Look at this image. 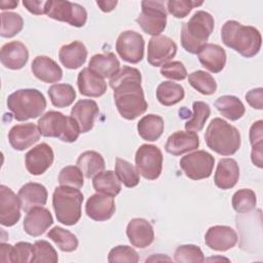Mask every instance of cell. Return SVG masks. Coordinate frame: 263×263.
I'll return each instance as SVG.
<instances>
[{"mask_svg":"<svg viewBox=\"0 0 263 263\" xmlns=\"http://www.w3.org/2000/svg\"><path fill=\"white\" fill-rule=\"evenodd\" d=\"M141 82V72L128 66L120 68L109 80L115 106L124 119L134 120L144 114L148 108Z\"/></svg>","mask_w":263,"mask_h":263,"instance_id":"6da1fadb","label":"cell"},{"mask_svg":"<svg viewBox=\"0 0 263 263\" xmlns=\"http://www.w3.org/2000/svg\"><path fill=\"white\" fill-rule=\"evenodd\" d=\"M223 43L245 58H253L261 49L262 37L258 29L243 26L236 21H227L221 29Z\"/></svg>","mask_w":263,"mask_h":263,"instance_id":"7a4b0ae2","label":"cell"},{"mask_svg":"<svg viewBox=\"0 0 263 263\" xmlns=\"http://www.w3.org/2000/svg\"><path fill=\"white\" fill-rule=\"evenodd\" d=\"M204 141L211 150L223 156L235 154L241 144L238 129L219 117L211 120L204 133Z\"/></svg>","mask_w":263,"mask_h":263,"instance_id":"3957f363","label":"cell"},{"mask_svg":"<svg viewBox=\"0 0 263 263\" xmlns=\"http://www.w3.org/2000/svg\"><path fill=\"white\" fill-rule=\"evenodd\" d=\"M215 26L214 17L204 10L196 11L181 29V44L192 54H197L199 49L206 44Z\"/></svg>","mask_w":263,"mask_h":263,"instance_id":"277c9868","label":"cell"},{"mask_svg":"<svg viewBox=\"0 0 263 263\" xmlns=\"http://www.w3.org/2000/svg\"><path fill=\"white\" fill-rule=\"evenodd\" d=\"M6 104L17 121L37 118L46 108L43 93L35 88H24L12 92L8 96Z\"/></svg>","mask_w":263,"mask_h":263,"instance_id":"5b68a950","label":"cell"},{"mask_svg":"<svg viewBox=\"0 0 263 263\" xmlns=\"http://www.w3.org/2000/svg\"><path fill=\"white\" fill-rule=\"evenodd\" d=\"M83 194L77 188L59 186L52 194V206L57 220L67 226L75 225L81 218Z\"/></svg>","mask_w":263,"mask_h":263,"instance_id":"8992f818","label":"cell"},{"mask_svg":"<svg viewBox=\"0 0 263 263\" xmlns=\"http://www.w3.org/2000/svg\"><path fill=\"white\" fill-rule=\"evenodd\" d=\"M41 136L58 138L63 142H75L80 133L78 124L71 116H66L58 111H48L37 122Z\"/></svg>","mask_w":263,"mask_h":263,"instance_id":"52a82bcc","label":"cell"},{"mask_svg":"<svg viewBox=\"0 0 263 263\" xmlns=\"http://www.w3.org/2000/svg\"><path fill=\"white\" fill-rule=\"evenodd\" d=\"M136 22L148 35L158 36L166 27V8L162 1H142Z\"/></svg>","mask_w":263,"mask_h":263,"instance_id":"ba28073f","label":"cell"},{"mask_svg":"<svg viewBox=\"0 0 263 263\" xmlns=\"http://www.w3.org/2000/svg\"><path fill=\"white\" fill-rule=\"evenodd\" d=\"M45 14L52 20L68 23L76 28L83 27L87 21V12L85 8L78 3L70 1H47Z\"/></svg>","mask_w":263,"mask_h":263,"instance_id":"9c48e42d","label":"cell"},{"mask_svg":"<svg viewBox=\"0 0 263 263\" xmlns=\"http://www.w3.org/2000/svg\"><path fill=\"white\" fill-rule=\"evenodd\" d=\"M136 167L147 180H156L162 172L163 156L161 150L150 144L141 145L135 156Z\"/></svg>","mask_w":263,"mask_h":263,"instance_id":"30bf717a","label":"cell"},{"mask_svg":"<svg viewBox=\"0 0 263 263\" xmlns=\"http://www.w3.org/2000/svg\"><path fill=\"white\" fill-rule=\"evenodd\" d=\"M214 164V156L204 150L189 153L180 160V167L186 177L196 181L209 178L213 173Z\"/></svg>","mask_w":263,"mask_h":263,"instance_id":"8fae6325","label":"cell"},{"mask_svg":"<svg viewBox=\"0 0 263 263\" xmlns=\"http://www.w3.org/2000/svg\"><path fill=\"white\" fill-rule=\"evenodd\" d=\"M144 38L143 36L132 30L123 31L119 34L115 48L119 57L130 64H138L144 58Z\"/></svg>","mask_w":263,"mask_h":263,"instance_id":"7c38bea8","label":"cell"},{"mask_svg":"<svg viewBox=\"0 0 263 263\" xmlns=\"http://www.w3.org/2000/svg\"><path fill=\"white\" fill-rule=\"evenodd\" d=\"M177 48V44L170 37L164 35L153 36L148 43L147 61L153 67L162 66L176 55Z\"/></svg>","mask_w":263,"mask_h":263,"instance_id":"4fadbf2b","label":"cell"},{"mask_svg":"<svg viewBox=\"0 0 263 263\" xmlns=\"http://www.w3.org/2000/svg\"><path fill=\"white\" fill-rule=\"evenodd\" d=\"M54 155L51 147L46 143H41L26 153L25 165L31 175L39 176L50 167Z\"/></svg>","mask_w":263,"mask_h":263,"instance_id":"5bb4252c","label":"cell"},{"mask_svg":"<svg viewBox=\"0 0 263 263\" xmlns=\"http://www.w3.org/2000/svg\"><path fill=\"white\" fill-rule=\"evenodd\" d=\"M21 200L9 187L0 185V223L10 227L16 224L21 218Z\"/></svg>","mask_w":263,"mask_h":263,"instance_id":"9a60e30c","label":"cell"},{"mask_svg":"<svg viewBox=\"0 0 263 263\" xmlns=\"http://www.w3.org/2000/svg\"><path fill=\"white\" fill-rule=\"evenodd\" d=\"M237 234L233 228L225 225H215L208 229L204 235L205 245L213 251L226 252L237 242Z\"/></svg>","mask_w":263,"mask_h":263,"instance_id":"2e32d148","label":"cell"},{"mask_svg":"<svg viewBox=\"0 0 263 263\" xmlns=\"http://www.w3.org/2000/svg\"><path fill=\"white\" fill-rule=\"evenodd\" d=\"M38 126L34 123H23L12 126L8 133V141L11 147L17 151H24L37 143L40 139Z\"/></svg>","mask_w":263,"mask_h":263,"instance_id":"e0dca14e","label":"cell"},{"mask_svg":"<svg viewBox=\"0 0 263 263\" xmlns=\"http://www.w3.org/2000/svg\"><path fill=\"white\" fill-rule=\"evenodd\" d=\"M126 235L133 247L145 249L154 240V229L146 219L134 218L126 226Z\"/></svg>","mask_w":263,"mask_h":263,"instance_id":"ac0fdd59","label":"cell"},{"mask_svg":"<svg viewBox=\"0 0 263 263\" xmlns=\"http://www.w3.org/2000/svg\"><path fill=\"white\" fill-rule=\"evenodd\" d=\"M116 206L112 196L96 193L89 196L85 204V213L93 221H107L115 213Z\"/></svg>","mask_w":263,"mask_h":263,"instance_id":"d6986e66","label":"cell"},{"mask_svg":"<svg viewBox=\"0 0 263 263\" xmlns=\"http://www.w3.org/2000/svg\"><path fill=\"white\" fill-rule=\"evenodd\" d=\"M99 112L98 104L93 100H80L72 107L70 116L78 124L80 133L84 134L93 127Z\"/></svg>","mask_w":263,"mask_h":263,"instance_id":"ffe728a7","label":"cell"},{"mask_svg":"<svg viewBox=\"0 0 263 263\" xmlns=\"http://www.w3.org/2000/svg\"><path fill=\"white\" fill-rule=\"evenodd\" d=\"M52 223L53 219L50 212L43 206H37L27 213L23 227L27 234L36 237L43 234Z\"/></svg>","mask_w":263,"mask_h":263,"instance_id":"44dd1931","label":"cell"},{"mask_svg":"<svg viewBox=\"0 0 263 263\" xmlns=\"http://www.w3.org/2000/svg\"><path fill=\"white\" fill-rule=\"evenodd\" d=\"M198 146L199 138L195 132L178 130L167 138L164 149L167 153L179 156L197 149Z\"/></svg>","mask_w":263,"mask_h":263,"instance_id":"7402d4cb","label":"cell"},{"mask_svg":"<svg viewBox=\"0 0 263 263\" xmlns=\"http://www.w3.org/2000/svg\"><path fill=\"white\" fill-rule=\"evenodd\" d=\"M29 51L27 46L21 41H10L1 47V64L10 70L22 69L28 62Z\"/></svg>","mask_w":263,"mask_h":263,"instance_id":"603a6c76","label":"cell"},{"mask_svg":"<svg viewBox=\"0 0 263 263\" xmlns=\"http://www.w3.org/2000/svg\"><path fill=\"white\" fill-rule=\"evenodd\" d=\"M77 86L82 96L89 98L102 97L107 90L105 79L92 72L88 67L83 68L78 73Z\"/></svg>","mask_w":263,"mask_h":263,"instance_id":"cb8c5ba5","label":"cell"},{"mask_svg":"<svg viewBox=\"0 0 263 263\" xmlns=\"http://www.w3.org/2000/svg\"><path fill=\"white\" fill-rule=\"evenodd\" d=\"M17 195L21 200L22 210L26 213L34 208L45 205L48 196L45 186L34 182L23 185L18 190Z\"/></svg>","mask_w":263,"mask_h":263,"instance_id":"d4e9b609","label":"cell"},{"mask_svg":"<svg viewBox=\"0 0 263 263\" xmlns=\"http://www.w3.org/2000/svg\"><path fill=\"white\" fill-rule=\"evenodd\" d=\"M239 179V167L233 158H222L217 164L214 176L215 185L223 190L233 188Z\"/></svg>","mask_w":263,"mask_h":263,"instance_id":"484cf974","label":"cell"},{"mask_svg":"<svg viewBox=\"0 0 263 263\" xmlns=\"http://www.w3.org/2000/svg\"><path fill=\"white\" fill-rule=\"evenodd\" d=\"M31 71L36 78L45 83L59 82L63 77L61 67L46 55L36 57L32 62Z\"/></svg>","mask_w":263,"mask_h":263,"instance_id":"4316f807","label":"cell"},{"mask_svg":"<svg viewBox=\"0 0 263 263\" xmlns=\"http://www.w3.org/2000/svg\"><path fill=\"white\" fill-rule=\"evenodd\" d=\"M197 58L202 67L212 73L221 72L226 65V52L218 44H204L197 52Z\"/></svg>","mask_w":263,"mask_h":263,"instance_id":"83f0119b","label":"cell"},{"mask_svg":"<svg viewBox=\"0 0 263 263\" xmlns=\"http://www.w3.org/2000/svg\"><path fill=\"white\" fill-rule=\"evenodd\" d=\"M87 58V49L80 41H73L63 45L59 50V59L67 69H78L84 65Z\"/></svg>","mask_w":263,"mask_h":263,"instance_id":"f1b7e54d","label":"cell"},{"mask_svg":"<svg viewBox=\"0 0 263 263\" xmlns=\"http://www.w3.org/2000/svg\"><path fill=\"white\" fill-rule=\"evenodd\" d=\"M88 68L100 77L110 79L120 69V63L113 52L97 53L90 58Z\"/></svg>","mask_w":263,"mask_h":263,"instance_id":"f546056e","label":"cell"},{"mask_svg":"<svg viewBox=\"0 0 263 263\" xmlns=\"http://www.w3.org/2000/svg\"><path fill=\"white\" fill-rule=\"evenodd\" d=\"M164 128V122L161 116L155 114L145 115L140 119L137 125L139 136L148 142H154L158 140Z\"/></svg>","mask_w":263,"mask_h":263,"instance_id":"4dcf8cb0","label":"cell"},{"mask_svg":"<svg viewBox=\"0 0 263 263\" xmlns=\"http://www.w3.org/2000/svg\"><path fill=\"white\" fill-rule=\"evenodd\" d=\"M92 187L97 193L115 197L121 191V182L113 171H103L92 178Z\"/></svg>","mask_w":263,"mask_h":263,"instance_id":"1f68e13d","label":"cell"},{"mask_svg":"<svg viewBox=\"0 0 263 263\" xmlns=\"http://www.w3.org/2000/svg\"><path fill=\"white\" fill-rule=\"evenodd\" d=\"M77 166L87 179H92L105 170V160L97 151H85L81 153L76 161Z\"/></svg>","mask_w":263,"mask_h":263,"instance_id":"d6a6232c","label":"cell"},{"mask_svg":"<svg viewBox=\"0 0 263 263\" xmlns=\"http://www.w3.org/2000/svg\"><path fill=\"white\" fill-rule=\"evenodd\" d=\"M215 107L216 109L224 116L225 118L231 120V121H236L239 118H241L246 112L245 105L242 102L235 96H222L219 97L215 101Z\"/></svg>","mask_w":263,"mask_h":263,"instance_id":"836d02e7","label":"cell"},{"mask_svg":"<svg viewBox=\"0 0 263 263\" xmlns=\"http://www.w3.org/2000/svg\"><path fill=\"white\" fill-rule=\"evenodd\" d=\"M185 97V90L181 84L173 81H163L156 88V98L163 106H173L181 102Z\"/></svg>","mask_w":263,"mask_h":263,"instance_id":"e575fe53","label":"cell"},{"mask_svg":"<svg viewBox=\"0 0 263 263\" xmlns=\"http://www.w3.org/2000/svg\"><path fill=\"white\" fill-rule=\"evenodd\" d=\"M48 96L51 104L58 108L70 106L76 99V91L71 84L57 83L48 88Z\"/></svg>","mask_w":263,"mask_h":263,"instance_id":"d590c367","label":"cell"},{"mask_svg":"<svg viewBox=\"0 0 263 263\" xmlns=\"http://www.w3.org/2000/svg\"><path fill=\"white\" fill-rule=\"evenodd\" d=\"M47 237L50 238L63 252H74L78 247V239L76 235L59 226L50 229L47 233Z\"/></svg>","mask_w":263,"mask_h":263,"instance_id":"8d00e7d4","label":"cell"},{"mask_svg":"<svg viewBox=\"0 0 263 263\" xmlns=\"http://www.w3.org/2000/svg\"><path fill=\"white\" fill-rule=\"evenodd\" d=\"M115 174L120 182L127 188L136 187L140 183V173L130 162L120 157L115 161Z\"/></svg>","mask_w":263,"mask_h":263,"instance_id":"74e56055","label":"cell"},{"mask_svg":"<svg viewBox=\"0 0 263 263\" xmlns=\"http://www.w3.org/2000/svg\"><path fill=\"white\" fill-rule=\"evenodd\" d=\"M188 82L194 89L204 96H211L217 90V83L214 77L202 70H197L189 74Z\"/></svg>","mask_w":263,"mask_h":263,"instance_id":"f35d334b","label":"cell"},{"mask_svg":"<svg viewBox=\"0 0 263 263\" xmlns=\"http://www.w3.org/2000/svg\"><path fill=\"white\" fill-rule=\"evenodd\" d=\"M192 107V118L185 123V129L190 132H200L211 115V108L206 103L201 101L194 102Z\"/></svg>","mask_w":263,"mask_h":263,"instance_id":"ab89813d","label":"cell"},{"mask_svg":"<svg viewBox=\"0 0 263 263\" xmlns=\"http://www.w3.org/2000/svg\"><path fill=\"white\" fill-rule=\"evenodd\" d=\"M257 198L252 189L243 188L237 190L232 196V206L236 213H249L256 208Z\"/></svg>","mask_w":263,"mask_h":263,"instance_id":"60d3db41","label":"cell"},{"mask_svg":"<svg viewBox=\"0 0 263 263\" xmlns=\"http://www.w3.org/2000/svg\"><path fill=\"white\" fill-rule=\"evenodd\" d=\"M0 35L4 38H11L18 34L24 27L23 17L15 12H2Z\"/></svg>","mask_w":263,"mask_h":263,"instance_id":"b9f144b4","label":"cell"},{"mask_svg":"<svg viewBox=\"0 0 263 263\" xmlns=\"http://www.w3.org/2000/svg\"><path fill=\"white\" fill-rule=\"evenodd\" d=\"M174 260L179 263L204 262V256L199 247L195 245H181L174 254Z\"/></svg>","mask_w":263,"mask_h":263,"instance_id":"7bdbcfd3","label":"cell"},{"mask_svg":"<svg viewBox=\"0 0 263 263\" xmlns=\"http://www.w3.org/2000/svg\"><path fill=\"white\" fill-rule=\"evenodd\" d=\"M34 246V255L31 263H57L59 260L57 251L46 240H36Z\"/></svg>","mask_w":263,"mask_h":263,"instance_id":"ee69618b","label":"cell"},{"mask_svg":"<svg viewBox=\"0 0 263 263\" xmlns=\"http://www.w3.org/2000/svg\"><path fill=\"white\" fill-rule=\"evenodd\" d=\"M83 174L77 165H67L59 174V183L62 186L80 189L83 186Z\"/></svg>","mask_w":263,"mask_h":263,"instance_id":"f6af8a7d","label":"cell"},{"mask_svg":"<svg viewBox=\"0 0 263 263\" xmlns=\"http://www.w3.org/2000/svg\"><path fill=\"white\" fill-rule=\"evenodd\" d=\"M108 261L110 263H115V262L137 263L139 262V255L132 247L117 246L110 250L108 254Z\"/></svg>","mask_w":263,"mask_h":263,"instance_id":"bcb514c9","label":"cell"},{"mask_svg":"<svg viewBox=\"0 0 263 263\" xmlns=\"http://www.w3.org/2000/svg\"><path fill=\"white\" fill-rule=\"evenodd\" d=\"M202 3L191 0H170L166 2V9L173 16L183 18L189 14L192 8L202 5Z\"/></svg>","mask_w":263,"mask_h":263,"instance_id":"7dc6e473","label":"cell"},{"mask_svg":"<svg viewBox=\"0 0 263 263\" xmlns=\"http://www.w3.org/2000/svg\"><path fill=\"white\" fill-rule=\"evenodd\" d=\"M34 255V246L30 242L20 241L12 246L10 254V263H26L32 261Z\"/></svg>","mask_w":263,"mask_h":263,"instance_id":"c3c4849f","label":"cell"},{"mask_svg":"<svg viewBox=\"0 0 263 263\" xmlns=\"http://www.w3.org/2000/svg\"><path fill=\"white\" fill-rule=\"evenodd\" d=\"M160 74L165 78L177 81L184 80L188 75L185 66L179 61H173L162 65L160 68Z\"/></svg>","mask_w":263,"mask_h":263,"instance_id":"681fc988","label":"cell"},{"mask_svg":"<svg viewBox=\"0 0 263 263\" xmlns=\"http://www.w3.org/2000/svg\"><path fill=\"white\" fill-rule=\"evenodd\" d=\"M246 101L252 108L262 110V108H263V89H262V87L253 88V89L249 90L246 93Z\"/></svg>","mask_w":263,"mask_h":263,"instance_id":"f907efd6","label":"cell"},{"mask_svg":"<svg viewBox=\"0 0 263 263\" xmlns=\"http://www.w3.org/2000/svg\"><path fill=\"white\" fill-rule=\"evenodd\" d=\"M250 143L252 147L263 144V121L254 122L250 128Z\"/></svg>","mask_w":263,"mask_h":263,"instance_id":"816d5d0a","label":"cell"},{"mask_svg":"<svg viewBox=\"0 0 263 263\" xmlns=\"http://www.w3.org/2000/svg\"><path fill=\"white\" fill-rule=\"evenodd\" d=\"M46 3L47 1L42 0H24L23 5L33 14L40 15L46 13Z\"/></svg>","mask_w":263,"mask_h":263,"instance_id":"f5cc1de1","label":"cell"},{"mask_svg":"<svg viewBox=\"0 0 263 263\" xmlns=\"http://www.w3.org/2000/svg\"><path fill=\"white\" fill-rule=\"evenodd\" d=\"M11 249H12V246L9 243L2 242L0 245V262H2V263L10 262Z\"/></svg>","mask_w":263,"mask_h":263,"instance_id":"db71d44e","label":"cell"},{"mask_svg":"<svg viewBox=\"0 0 263 263\" xmlns=\"http://www.w3.org/2000/svg\"><path fill=\"white\" fill-rule=\"evenodd\" d=\"M117 1H97V5L100 7V9L104 12H110L112 11L115 6L117 5Z\"/></svg>","mask_w":263,"mask_h":263,"instance_id":"11a10c76","label":"cell"},{"mask_svg":"<svg viewBox=\"0 0 263 263\" xmlns=\"http://www.w3.org/2000/svg\"><path fill=\"white\" fill-rule=\"evenodd\" d=\"M18 5V1H14V0H3L0 2V7L2 10H6V9H13Z\"/></svg>","mask_w":263,"mask_h":263,"instance_id":"9f6ffc18","label":"cell"},{"mask_svg":"<svg viewBox=\"0 0 263 263\" xmlns=\"http://www.w3.org/2000/svg\"><path fill=\"white\" fill-rule=\"evenodd\" d=\"M147 262L148 261H171V258L164 256V255H161V254H158V255H153L152 257L148 258L146 260Z\"/></svg>","mask_w":263,"mask_h":263,"instance_id":"6f0895ef","label":"cell"}]
</instances>
